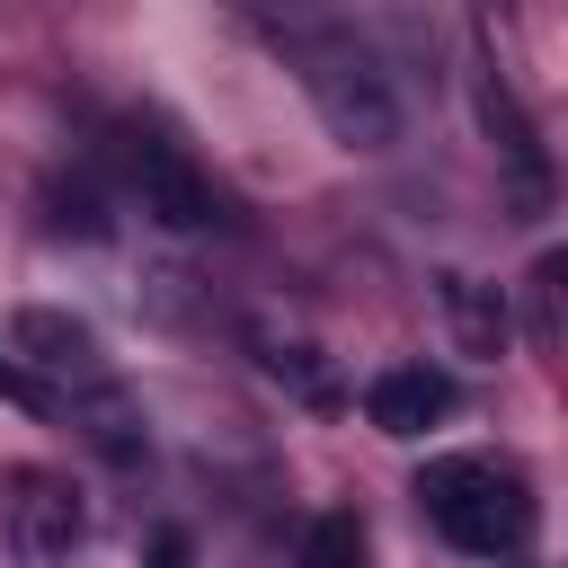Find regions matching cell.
Wrapping results in <instances>:
<instances>
[{"label":"cell","instance_id":"6da1fadb","mask_svg":"<svg viewBox=\"0 0 568 568\" xmlns=\"http://www.w3.org/2000/svg\"><path fill=\"white\" fill-rule=\"evenodd\" d=\"M417 506H426V524H435L453 550H470V559H506V550H524V532H532L524 479H515L506 462H479V453L426 462V470H417Z\"/></svg>","mask_w":568,"mask_h":568},{"label":"cell","instance_id":"7a4b0ae2","mask_svg":"<svg viewBox=\"0 0 568 568\" xmlns=\"http://www.w3.org/2000/svg\"><path fill=\"white\" fill-rule=\"evenodd\" d=\"M293 53H302V89H311L320 124L346 151H390L399 142V89H390V71L364 44H346V36H293Z\"/></svg>","mask_w":568,"mask_h":568},{"label":"cell","instance_id":"3957f363","mask_svg":"<svg viewBox=\"0 0 568 568\" xmlns=\"http://www.w3.org/2000/svg\"><path fill=\"white\" fill-rule=\"evenodd\" d=\"M133 195H142V213L160 222V231H213L222 222V195H213V178L178 151V142H160V133H142L133 151Z\"/></svg>","mask_w":568,"mask_h":568},{"label":"cell","instance_id":"277c9868","mask_svg":"<svg viewBox=\"0 0 568 568\" xmlns=\"http://www.w3.org/2000/svg\"><path fill=\"white\" fill-rule=\"evenodd\" d=\"M9 541H18L27 568H71V550L89 541L80 488L53 479V470H27V479H18V506H9Z\"/></svg>","mask_w":568,"mask_h":568},{"label":"cell","instance_id":"5b68a950","mask_svg":"<svg viewBox=\"0 0 568 568\" xmlns=\"http://www.w3.org/2000/svg\"><path fill=\"white\" fill-rule=\"evenodd\" d=\"M364 417L382 435H426L435 417H453V373H435V364H382L373 390H364Z\"/></svg>","mask_w":568,"mask_h":568},{"label":"cell","instance_id":"8992f818","mask_svg":"<svg viewBox=\"0 0 568 568\" xmlns=\"http://www.w3.org/2000/svg\"><path fill=\"white\" fill-rule=\"evenodd\" d=\"M71 426H80L115 470H133V462H142V408H133V390H115L106 373H89V382L71 390Z\"/></svg>","mask_w":568,"mask_h":568},{"label":"cell","instance_id":"52a82bcc","mask_svg":"<svg viewBox=\"0 0 568 568\" xmlns=\"http://www.w3.org/2000/svg\"><path fill=\"white\" fill-rule=\"evenodd\" d=\"M9 346H18L36 373H62V382H89V373H98V364H89L98 346H89V328H80L71 311H18V320H9Z\"/></svg>","mask_w":568,"mask_h":568},{"label":"cell","instance_id":"ba28073f","mask_svg":"<svg viewBox=\"0 0 568 568\" xmlns=\"http://www.w3.org/2000/svg\"><path fill=\"white\" fill-rule=\"evenodd\" d=\"M444 311H453L462 346H479V355H497V346H506V302H497L479 275H444Z\"/></svg>","mask_w":568,"mask_h":568},{"label":"cell","instance_id":"9c48e42d","mask_svg":"<svg viewBox=\"0 0 568 568\" xmlns=\"http://www.w3.org/2000/svg\"><path fill=\"white\" fill-rule=\"evenodd\" d=\"M479 106H488V133L506 142V160H515V178H524V204H541V186H550V178H541V142H532V124L515 115V98H506L497 80H488V98H479Z\"/></svg>","mask_w":568,"mask_h":568},{"label":"cell","instance_id":"30bf717a","mask_svg":"<svg viewBox=\"0 0 568 568\" xmlns=\"http://www.w3.org/2000/svg\"><path fill=\"white\" fill-rule=\"evenodd\" d=\"M302 568H364V524H355V515H311Z\"/></svg>","mask_w":568,"mask_h":568},{"label":"cell","instance_id":"8fae6325","mask_svg":"<svg viewBox=\"0 0 568 568\" xmlns=\"http://www.w3.org/2000/svg\"><path fill=\"white\" fill-rule=\"evenodd\" d=\"M142 568H195V532H178V524H160V532L142 541Z\"/></svg>","mask_w":568,"mask_h":568},{"label":"cell","instance_id":"7c38bea8","mask_svg":"<svg viewBox=\"0 0 568 568\" xmlns=\"http://www.w3.org/2000/svg\"><path fill=\"white\" fill-rule=\"evenodd\" d=\"M0 390H9V373H0Z\"/></svg>","mask_w":568,"mask_h":568}]
</instances>
